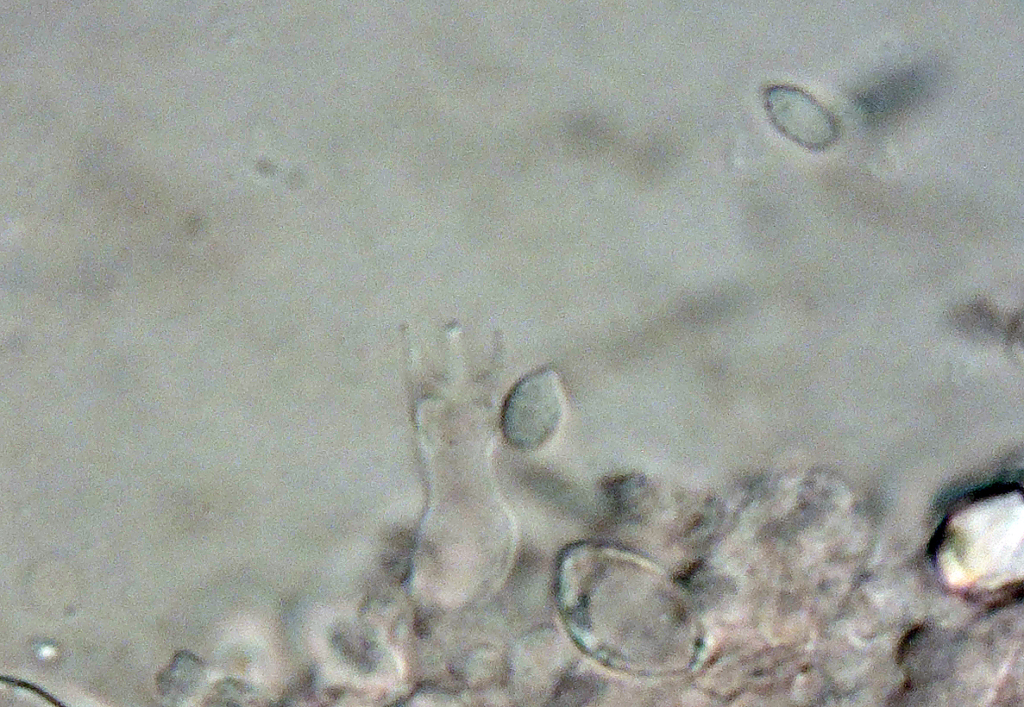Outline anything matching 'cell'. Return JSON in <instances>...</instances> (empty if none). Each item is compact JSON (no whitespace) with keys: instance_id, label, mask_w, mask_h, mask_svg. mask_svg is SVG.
I'll use <instances>...</instances> for the list:
<instances>
[{"instance_id":"277c9868","label":"cell","mask_w":1024,"mask_h":707,"mask_svg":"<svg viewBox=\"0 0 1024 707\" xmlns=\"http://www.w3.org/2000/svg\"><path fill=\"white\" fill-rule=\"evenodd\" d=\"M1 681L3 683H7L9 685H12V686H15V687H20V688H23L25 690H28L29 692L36 694L40 698H44L46 701L50 702L53 705L63 706V704L61 702L57 701L56 698H53L47 692H45L44 690L40 689L39 687H37V686H35V685L31 684V683H28V682H25V681H21V680H18V679H13V678H10V677H7V678L6 677H1Z\"/></svg>"},{"instance_id":"7a4b0ae2","label":"cell","mask_w":1024,"mask_h":707,"mask_svg":"<svg viewBox=\"0 0 1024 707\" xmlns=\"http://www.w3.org/2000/svg\"><path fill=\"white\" fill-rule=\"evenodd\" d=\"M564 394L557 373L534 372L519 381L502 410V430L514 448L535 451L557 433L564 414Z\"/></svg>"},{"instance_id":"6da1fadb","label":"cell","mask_w":1024,"mask_h":707,"mask_svg":"<svg viewBox=\"0 0 1024 707\" xmlns=\"http://www.w3.org/2000/svg\"><path fill=\"white\" fill-rule=\"evenodd\" d=\"M1023 503L1016 493L986 498L949 523L945 553L971 562H1006L1022 551Z\"/></svg>"},{"instance_id":"3957f363","label":"cell","mask_w":1024,"mask_h":707,"mask_svg":"<svg viewBox=\"0 0 1024 707\" xmlns=\"http://www.w3.org/2000/svg\"><path fill=\"white\" fill-rule=\"evenodd\" d=\"M763 104L773 126L786 138L812 151H824L840 136L834 115L805 90L771 84L763 91Z\"/></svg>"}]
</instances>
